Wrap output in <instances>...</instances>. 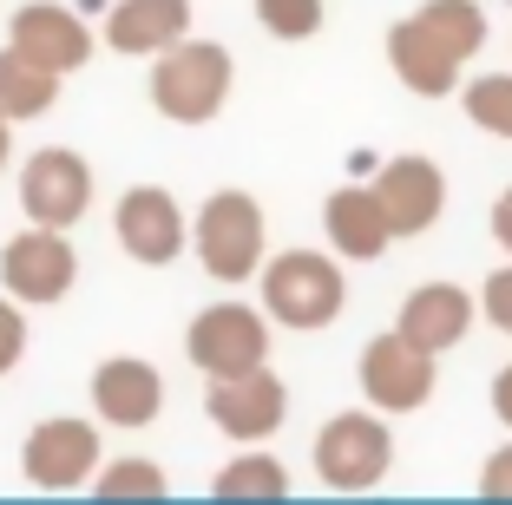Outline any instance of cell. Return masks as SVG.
I'll return each instance as SVG.
<instances>
[{
  "mask_svg": "<svg viewBox=\"0 0 512 505\" xmlns=\"http://www.w3.org/2000/svg\"><path fill=\"white\" fill-rule=\"evenodd\" d=\"M309 460H316V479L329 492H375L394 466V427L381 407H348V414L322 420L316 446H309Z\"/></svg>",
  "mask_w": 512,
  "mask_h": 505,
  "instance_id": "obj_5",
  "label": "cell"
},
{
  "mask_svg": "<svg viewBox=\"0 0 512 505\" xmlns=\"http://www.w3.org/2000/svg\"><path fill=\"white\" fill-rule=\"evenodd\" d=\"M486 223H493V243H499V250L512 256V184H506V191L493 197V217H486Z\"/></svg>",
  "mask_w": 512,
  "mask_h": 505,
  "instance_id": "obj_27",
  "label": "cell"
},
{
  "mask_svg": "<svg viewBox=\"0 0 512 505\" xmlns=\"http://www.w3.org/2000/svg\"><path fill=\"white\" fill-rule=\"evenodd\" d=\"M473 322H480V296H467V289L447 283V276H434V283H421V289H407V296H401V315H394V328H401L414 348H427V355L460 348Z\"/></svg>",
  "mask_w": 512,
  "mask_h": 505,
  "instance_id": "obj_16",
  "label": "cell"
},
{
  "mask_svg": "<svg viewBox=\"0 0 512 505\" xmlns=\"http://www.w3.org/2000/svg\"><path fill=\"white\" fill-rule=\"evenodd\" d=\"M184 33H191V0H112L99 40H106L119 60H158Z\"/></svg>",
  "mask_w": 512,
  "mask_h": 505,
  "instance_id": "obj_17",
  "label": "cell"
},
{
  "mask_svg": "<svg viewBox=\"0 0 512 505\" xmlns=\"http://www.w3.org/2000/svg\"><path fill=\"white\" fill-rule=\"evenodd\" d=\"M79 283V250L66 243V230H46V223H27L20 237L0 243V289L27 309H53L66 302Z\"/></svg>",
  "mask_w": 512,
  "mask_h": 505,
  "instance_id": "obj_7",
  "label": "cell"
},
{
  "mask_svg": "<svg viewBox=\"0 0 512 505\" xmlns=\"http://www.w3.org/2000/svg\"><path fill=\"white\" fill-rule=\"evenodd\" d=\"M355 374H362L368 407H381V414H421L440 387V355H427V348L407 342L401 328H388V335H375L362 348V368Z\"/></svg>",
  "mask_w": 512,
  "mask_h": 505,
  "instance_id": "obj_8",
  "label": "cell"
},
{
  "mask_svg": "<svg viewBox=\"0 0 512 505\" xmlns=\"http://www.w3.org/2000/svg\"><path fill=\"white\" fill-rule=\"evenodd\" d=\"M486 46L480 0H421L414 14L388 27V66L414 99H447L460 92V66Z\"/></svg>",
  "mask_w": 512,
  "mask_h": 505,
  "instance_id": "obj_1",
  "label": "cell"
},
{
  "mask_svg": "<svg viewBox=\"0 0 512 505\" xmlns=\"http://www.w3.org/2000/svg\"><path fill=\"white\" fill-rule=\"evenodd\" d=\"M7 46L27 53L33 66H46V73L66 79V73H79V66L92 60L99 33H92L73 7H60V0H27V7H14V20H7Z\"/></svg>",
  "mask_w": 512,
  "mask_h": 505,
  "instance_id": "obj_13",
  "label": "cell"
},
{
  "mask_svg": "<svg viewBox=\"0 0 512 505\" xmlns=\"http://www.w3.org/2000/svg\"><path fill=\"white\" fill-rule=\"evenodd\" d=\"M99 453H106V446H99V420L53 414L20 440V473L40 492H79L99 473Z\"/></svg>",
  "mask_w": 512,
  "mask_h": 505,
  "instance_id": "obj_10",
  "label": "cell"
},
{
  "mask_svg": "<svg viewBox=\"0 0 512 505\" xmlns=\"http://www.w3.org/2000/svg\"><path fill=\"white\" fill-rule=\"evenodd\" d=\"M211 492H217V499H283V492H289V473H283V460H276V453H237V460L217 466Z\"/></svg>",
  "mask_w": 512,
  "mask_h": 505,
  "instance_id": "obj_20",
  "label": "cell"
},
{
  "mask_svg": "<svg viewBox=\"0 0 512 505\" xmlns=\"http://www.w3.org/2000/svg\"><path fill=\"white\" fill-rule=\"evenodd\" d=\"M204 407H211V427L224 433V440L263 446V440H276L283 420H289V387H283V374L263 361V368H250V374H224V381H211Z\"/></svg>",
  "mask_w": 512,
  "mask_h": 505,
  "instance_id": "obj_11",
  "label": "cell"
},
{
  "mask_svg": "<svg viewBox=\"0 0 512 505\" xmlns=\"http://www.w3.org/2000/svg\"><path fill=\"white\" fill-rule=\"evenodd\" d=\"M230 86H237V60H230V46L217 40H197L184 33L178 46H165L158 60H151V112L171 125H211L217 112L230 105Z\"/></svg>",
  "mask_w": 512,
  "mask_h": 505,
  "instance_id": "obj_3",
  "label": "cell"
},
{
  "mask_svg": "<svg viewBox=\"0 0 512 505\" xmlns=\"http://www.w3.org/2000/svg\"><path fill=\"white\" fill-rule=\"evenodd\" d=\"M86 394H92L99 427H119V433H138V427H151V420L165 414V374L151 368V361H138V355L99 361Z\"/></svg>",
  "mask_w": 512,
  "mask_h": 505,
  "instance_id": "obj_15",
  "label": "cell"
},
{
  "mask_svg": "<svg viewBox=\"0 0 512 505\" xmlns=\"http://www.w3.org/2000/svg\"><path fill=\"white\" fill-rule=\"evenodd\" d=\"M112 237H119V250L132 256V263L171 269L191 250V217H184V204L165 184H132V191L112 204Z\"/></svg>",
  "mask_w": 512,
  "mask_h": 505,
  "instance_id": "obj_9",
  "label": "cell"
},
{
  "mask_svg": "<svg viewBox=\"0 0 512 505\" xmlns=\"http://www.w3.org/2000/svg\"><path fill=\"white\" fill-rule=\"evenodd\" d=\"M92 210V164L66 145H46L20 164V217L46 230H73Z\"/></svg>",
  "mask_w": 512,
  "mask_h": 505,
  "instance_id": "obj_12",
  "label": "cell"
},
{
  "mask_svg": "<svg viewBox=\"0 0 512 505\" xmlns=\"http://www.w3.org/2000/svg\"><path fill=\"white\" fill-rule=\"evenodd\" d=\"M480 492H486V499H512V440L486 453V466H480Z\"/></svg>",
  "mask_w": 512,
  "mask_h": 505,
  "instance_id": "obj_26",
  "label": "cell"
},
{
  "mask_svg": "<svg viewBox=\"0 0 512 505\" xmlns=\"http://www.w3.org/2000/svg\"><path fill=\"white\" fill-rule=\"evenodd\" d=\"M92 486H99V499H158V492H165V473L151 460H138V453H119V460H99Z\"/></svg>",
  "mask_w": 512,
  "mask_h": 505,
  "instance_id": "obj_21",
  "label": "cell"
},
{
  "mask_svg": "<svg viewBox=\"0 0 512 505\" xmlns=\"http://www.w3.org/2000/svg\"><path fill=\"white\" fill-rule=\"evenodd\" d=\"M27 361V302L0 296V381Z\"/></svg>",
  "mask_w": 512,
  "mask_h": 505,
  "instance_id": "obj_24",
  "label": "cell"
},
{
  "mask_svg": "<svg viewBox=\"0 0 512 505\" xmlns=\"http://www.w3.org/2000/svg\"><path fill=\"white\" fill-rule=\"evenodd\" d=\"M493 414H499V427H512V361L493 374Z\"/></svg>",
  "mask_w": 512,
  "mask_h": 505,
  "instance_id": "obj_28",
  "label": "cell"
},
{
  "mask_svg": "<svg viewBox=\"0 0 512 505\" xmlns=\"http://www.w3.org/2000/svg\"><path fill=\"white\" fill-rule=\"evenodd\" d=\"M60 105V73H46V66H33L27 53H14V46H0V119H46Z\"/></svg>",
  "mask_w": 512,
  "mask_h": 505,
  "instance_id": "obj_19",
  "label": "cell"
},
{
  "mask_svg": "<svg viewBox=\"0 0 512 505\" xmlns=\"http://www.w3.org/2000/svg\"><path fill=\"white\" fill-rule=\"evenodd\" d=\"M480 315L499 328V335H512V263H499L480 283Z\"/></svg>",
  "mask_w": 512,
  "mask_h": 505,
  "instance_id": "obj_25",
  "label": "cell"
},
{
  "mask_svg": "<svg viewBox=\"0 0 512 505\" xmlns=\"http://www.w3.org/2000/svg\"><path fill=\"white\" fill-rule=\"evenodd\" d=\"M368 184H375L381 210H388L394 237H421V230H434V223H440V210H447V171H440L434 158H421V151L388 158Z\"/></svg>",
  "mask_w": 512,
  "mask_h": 505,
  "instance_id": "obj_14",
  "label": "cell"
},
{
  "mask_svg": "<svg viewBox=\"0 0 512 505\" xmlns=\"http://www.w3.org/2000/svg\"><path fill=\"white\" fill-rule=\"evenodd\" d=\"M256 20H263V33H276V40H316L329 7H322V0H256Z\"/></svg>",
  "mask_w": 512,
  "mask_h": 505,
  "instance_id": "obj_23",
  "label": "cell"
},
{
  "mask_svg": "<svg viewBox=\"0 0 512 505\" xmlns=\"http://www.w3.org/2000/svg\"><path fill=\"white\" fill-rule=\"evenodd\" d=\"M467 119L493 138H512V73H480L467 86Z\"/></svg>",
  "mask_w": 512,
  "mask_h": 505,
  "instance_id": "obj_22",
  "label": "cell"
},
{
  "mask_svg": "<svg viewBox=\"0 0 512 505\" xmlns=\"http://www.w3.org/2000/svg\"><path fill=\"white\" fill-rule=\"evenodd\" d=\"M256 296H263V315L276 328H296V335H316V328H335L348 309V276L335 250H283L263 256L256 269Z\"/></svg>",
  "mask_w": 512,
  "mask_h": 505,
  "instance_id": "obj_2",
  "label": "cell"
},
{
  "mask_svg": "<svg viewBox=\"0 0 512 505\" xmlns=\"http://www.w3.org/2000/svg\"><path fill=\"white\" fill-rule=\"evenodd\" d=\"M270 315L250 309V302H211L197 309L184 328V355L204 381H224V374H250L270 361Z\"/></svg>",
  "mask_w": 512,
  "mask_h": 505,
  "instance_id": "obj_6",
  "label": "cell"
},
{
  "mask_svg": "<svg viewBox=\"0 0 512 505\" xmlns=\"http://www.w3.org/2000/svg\"><path fill=\"white\" fill-rule=\"evenodd\" d=\"M14 164V119H0V171Z\"/></svg>",
  "mask_w": 512,
  "mask_h": 505,
  "instance_id": "obj_29",
  "label": "cell"
},
{
  "mask_svg": "<svg viewBox=\"0 0 512 505\" xmlns=\"http://www.w3.org/2000/svg\"><path fill=\"white\" fill-rule=\"evenodd\" d=\"M191 256L217 283H250L270 256V217L250 191H211L191 217Z\"/></svg>",
  "mask_w": 512,
  "mask_h": 505,
  "instance_id": "obj_4",
  "label": "cell"
},
{
  "mask_svg": "<svg viewBox=\"0 0 512 505\" xmlns=\"http://www.w3.org/2000/svg\"><path fill=\"white\" fill-rule=\"evenodd\" d=\"M322 237H329V250L342 256V263H375V256H388L394 223H388V210H381L375 184H342V191H329V204H322Z\"/></svg>",
  "mask_w": 512,
  "mask_h": 505,
  "instance_id": "obj_18",
  "label": "cell"
}]
</instances>
